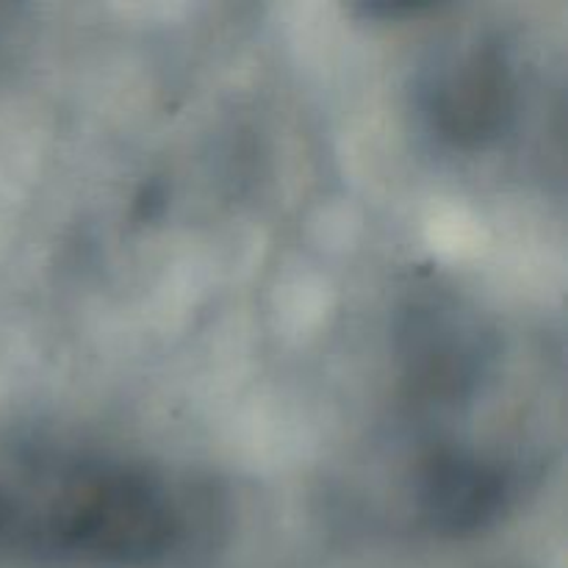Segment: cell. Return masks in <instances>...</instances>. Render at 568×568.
Wrapping results in <instances>:
<instances>
[{
  "label": "cell",
  "mask_w": 568,
  "mask_h": 568,
  "mask_svg": "<svg viewBox=\"0 0 568 568\" xmlns=\"http://www.w3.org/2000/svg\"><path fill=\"white\" fill-rule=\"evenodd\" d=\"M181 532L164 483L131 466H78L37 505H11V541L98 566H142Z\"/></svg>",
  "instance_id": "6da1fadb"
},
{
  "label": "cell",
  "mask_w": 568,
  "mask_h": 568,
  "mask_svg": "<svg viewBox=\"0 0 568 568\" xmlns=\"http://www.w3.org/2000/svg\"><path fill=\"white\" fill-rule=\"evenodd\" d=\"M433 131L455 148H483L514 120L516 75L505 48L471 42L449 55L427 87Z\"/></svg>",
  "instance_id": "7a4b0ae2"
},
{
  "label": "cell",
  "mask_w": 568,
  "mask_h": 568,
  "mask_svg": "<svg viewBox=\"0 0 568 568\" xmlns=\"http://www.w3.org/2000/svg\"><path fill=\"white\" fill-rule=\"evenodd\" d=\"M510 499L508 475L497 464L460 453L433 449L419 466L416 503L436 532L464 536L494 525Z\"/></svg>",
  "instance_id": "3957f363"
},
{
  "label": "cell",
  "mask_w": 568,
  "mask_h": 568,
  "mask_svg": "<svg viewBox=\"0 0 568 568\" xmlns=\"http://www.w3.org/2000/svg\"><path fill=\"white\" fill-rule=\"evenodd\" d=\"M11 541V499L9 491L0 486V547Z\"/></svg>",
  "instance_id": "277c9868"
}]
</instances>
